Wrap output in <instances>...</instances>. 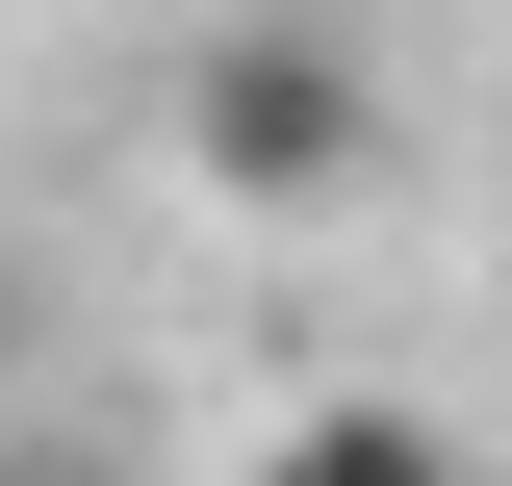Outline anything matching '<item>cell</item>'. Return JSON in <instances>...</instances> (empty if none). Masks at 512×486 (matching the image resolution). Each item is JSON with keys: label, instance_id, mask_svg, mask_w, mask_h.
<instances>
[{"label": "cell", "instance_id": "1", "mask_svg": "<svg viewBox=\"0 0 512 486\" xmlns=\"http://www.w3.org/2000/svg\"><path fill=\"white\" fill-rule=\"evenodd\" d=\"M384 26L359 0H205L180 26V180L205 205H359L384 180Z\"/></svg>", "mask_w": 512, "mask_h": 486}, {"label": "cell", "instance_id": "2", "mask_svg": "<svg viewBox=\"0 0 512 486\" xmlns=\"http://www.w3.org/2000/svg\"><path fill=\"white\" fill-rule=\"evenodd\" d=\"M231 486H487V435H461V410H410V384H333V410H282Z\"/></svg>", "mask_w": 512, "mask_h": 486}, {"label": "cell", "instance_id": "3", "mask_svg": "<svg viewBox=\"0 0 512 486\" xmlns=\"http://www.w3.org/2000/svg\"><path fill=\"white\" fill-rule=\"evenodd\" d=\"M0 486H103V461H77V435H26V410H0Z\"/></svg>", "mask_w": 512, "mask_h": 486}]
</instances>
